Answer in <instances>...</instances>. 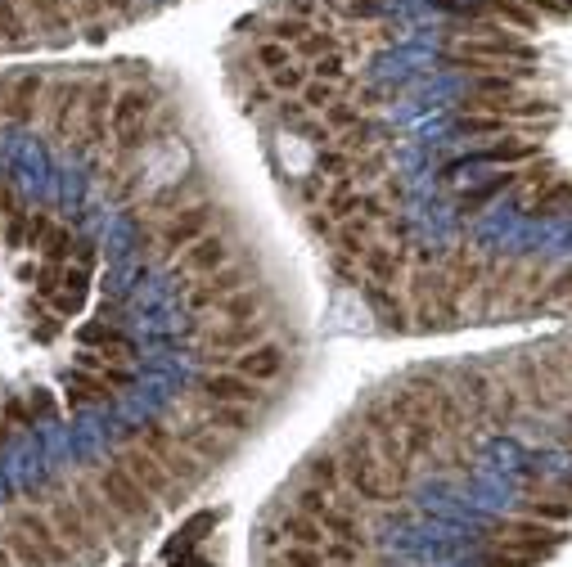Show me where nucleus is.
<instances>
[{"instance_id":"nucleus-1","label":"nucleus","mask_w":572,"mask_h":567,"mask_svg":"<svg viewBox=\"0 0 572 567\" xmlns=\"http://www.w3.org/2000/svg\"><path fill=\"white\" fill-rule=\"evenodd\" d=\"M91 482L100 486V495L113 504V513H118L127 527H136V522H145L149 513H154V509H149V500H154V495H149L145 486H140L136 477L118 464V459H113V464H95Z\"/></svg>"},{"instance_id":"nucleus-2","label":"nucleus","mask_w":572,"mask_h":567,"mask_svg":"<svg viewBox=\"0 0 572 567\" xmlns=\"http://www.w3.org/2000/svg\"><path fill=\"white\" fill-rule=\"evenodd\" d=\"M203 234H212V203H181L176 212H167L158 221V252L172 257L185 252L190 243H199Z\"/></svg>"},{"instance_id":"nucleus-3","label":"nucleus","mask_w":572,"mask_h":567,"mask_svg":"<svg viewBox=\"0 0 572 567\" xmlns=\"http://www.w3.org/2000/svg\"><path fill=\"white\" fill-rule=\"evenodd\" d=\"M113 459H118L122 468H127L131 477H136L140 486H145L149 495H154V500H172L176 491H185L181 482H176L172 473H167V464L158 455H149L145 446H140V441H122L118 450H113Z\"/></svg>"},{"instance_id":"nucleus-4","label":"nucleus","mask_w":572,"mask_h":567,"mask_svg":"<svg viewBox=\"0 0 572 567\" xmlns=\"http://www.w3.org/2000/svg\"><path fill=\"white\" fill-rule=\"evenodd\" d=\"M154 113H158V90H145V86H127V90H118V99H113V113H109V131H113V140L145 131L149 117H154Z\"/></svg>"},{"instance_id":"nucleus-5","label":"nucleus","mask_w":572,"mask_h":567,"mask_svg":"<svg viewBox=\"0 0 572 567\" xmlns=\"http://www.w3.org/2000/svg\"><path fill=\"white\" fill-rule=\"evenodd\" d=\"M203 405H257L262 401V383L244 378L239 369H208L199 378Z\"/></svg>"},{"instance_id":"nucleus-6","label":"nucleus","mask_w":572,"mask_h":567,"mask_svg":"<svg viewBox=\"0 0 572 567\" xmlns=\"http://www.w3.org/2000/svg\"><path fill=\"white\" fill-rule=\"evenodd\" d=\"M199 342H203V356L212 351H253L262 342V320H221L217 324H199Z\"/></svg>"},{"instance_id":"nucleus-7","label":"nucleus","mask_w":572,"mask_h":567,"mask_svg":"<svg viewBox=\"0 0 572 567\" xmlns=\"http://www.w3.org/2000/svg\"><path fill=\"white\" fill-rule=\"evenodd\" d=\"M221 266H230V243L221 239V234H203L199 243H190V248L176 257L172 275H194V279H208L217 275Z\"/></svg>"},{"instance_id":"nucleus-8","label":"nucleus","mask_w":572,"mask_h":567,"mask_svg":"<svg viewBox=\"0 0 572 567\" xmlns=\"http://www.w3.org/2000/svg\"><path fill=\"white\" fill-rule=\"evenodd\" d=\"M46 72H23V77L10 81V99H5V122L28 126L32 117L46 108Z\"/></svg>"},{"instance_id":"nucleus-9","label":"nucleus","mask_w":572,"mask_h":567,"mask_svg":"<svg viewBox=\"0 0 572 567\" xmlns=\"http://www.w3.org/2000/svg\"><path fill=\"white\" fill-rule=\"evenodd\" d=\"M113 396H118V392L109 387V378L95 374V369H82V365L64 369V401H68V410H95V405H109Z\"/></svg>"},{"instance_id":"nucleus-10","label":"nucleus","mask_w":572,"mask_h":567,"mask_svg":"<svg viewBox=\"0 0 572 567\" xmlns=\"http://www.w3.org/2000/svg\"><path fill=\"white\" fill-rule=\"evenodd\" d=\"M86 86L91 81H55V90H50V131L55 135H73L77 117H82L86 108Z\"/></svg>"},{"instance_id":"nucleus-11","label":"nucleus","mask_w":572,"mask_h":567,"mask_svg":"<svg viewBox=\"0 0 572 567\" xmlns=\"http://www.w3.org/2000/svg\"><path fill=\"white\" fill-rule=\"evenodd\" d=\"M77 342H82V347H100L104 356H109V360H122V365L136 356V338H131V333H122L113 320H91V324H82V329H77Z\"/></svg>"},{"instance_id":"nucleus-12","label":"nucleus","mask_w":572,"mask_h":567,"mask_svg":"<svg viewBox=\"0 0 572 567\" xmlns=\"http://www.w3.org/2000/svg\"><path fill=\"white\" fill-rule=\"evenodd\" d=\"M19 9H23V18L46 36H59V32H68V27L77 23L73 0H19Z\"/></svg>"},{"instance_id":"nucleus-13","label":"nucleus","mask_w":572,"mask_h":567,"mask_svg":"<svg viewBox=\"0 0 572 567\" xmlns=\"http://www.w3.org/2000/svg\"><path fill=\"white\" fill-rule=\"evenodd\" d=\"M50 522H55V531L68 540L73 549H86L95 540V527H91V518L82 513V504L77 500H64V495H55L50 500Z\"/></svg>"},{"instance_id":"nucleus-14","label":"nucleus","mask_w":572,"mask_h":567,"mask_svg":"<svg viewBox=\"0 0 572 567\" xmlns=\"http://www.w3.org/2000/svg\"><path fill=\"white\" fill-rule=\"evenodd\" d=\"M235 369L244 378H253V383H271V378L284 374V347H275V342H257L253 351H244V356L235 360Z\"/></svg>"},{"instance_id":"nucleus-15","label":"nucleus","mask_w":572,"mask_h":567,"mask_svg":"<svg viewBox=\"0 0 572 567\" xmlns=\"http://www.w3.org/2000/svg\"><path fill=\"white\" fill-rule=\"evenodd\" d=\"M334 50H343V32H338L334 23H311L307 32H302V41L293 45V59H302V63H316L320 54H334Z\"/></svg>"},{"instance_id":"nucleus-16","label":"nucleus","mask_w":572,"mask_h":567,"mask_svg":"<svg viewBox=\"0 0 572 567\" xmlns=\"http://www.w3.org/2000/svg\"><path fill=\"white\" fill-rule=\"evenodd\" d=\"M361 293H365V302H370V311L379 315L383 324H392V329H406L410 311H406V302H401V293H397V288H388V284H361Z\"/></svg>"},{"instance_id":"nucleus-17","label":"nucleus","mask_w":572,"mask_h":567,"mask_svg":"<svg viewBox=\"0 0 572 567\" xmlns=\"http://www.w3.org/2000/svg\"><path fill=\"white\" fill-rule=\"evenodd\" d=\"M505 189H518V171H505V176H491V180H482V185L464 189V194H460V212H464V216H478L482 207L496 203Z\"/></svg>"},{"instance_id":"nucleus-18","label":"nucleus","mask_w":572,"mask_h":567,"mask_svg":"<svg viewBox=\"0 0 572 567\" xmlns=\"http://www.w3.org/2000/svg\"><path fill=\"white\" fill-rule=\"evenodd\" d=\"M41 261H46V266H73V257H77V239H73V230H68V225H55V230L46 234V239H41Z\"/></svg>"},{"instance_id":"nucleus-19","label":"nucleus","mask_w":572,"mask_h":567,"mask_svg":"<svg viewBox=\"0 0 572 567\" xmlns=\"http://www.w3.org/2000/svg\"><path fill=\"white\" fill-rule=\"evenodd\" d=\"M451 126H455V135H469V140H482V135H500V131H505V117L482 113V108H460Z\"/></svg>"},{"instance_id":"nucleus-20","label":"nucleus","mask_w":572,"mask_h":567,"mask_svg":"<svg viewBox=\"0 0 572 567\" xmlns=\"http://www.w3.org/2000/svg\"><path fill=\"white\" fill-rule=\"evenodd\" d=\"M203 423L226 432H248L253 428V405H203Z\"/></svg>"},{"instance_id":"nucleus-21","label":"nucleus","mask_w":572,"mask_h":567,"mask_svg":"<svg viewBox=\"0 0 572 567\" xmlns=\"http://www.w3.org/2000/svg\"><path fill=\"white\" fill-rule=\"evenodd\" d=\"M307 482H316V486H325V491H343V459L334 455V450H325V455H311V464H307Z\"/></svg>"},{"instance_id":"nucleus-22","label":"nucleus","mask_w":572,"mask_h":567,"mask_svg":"<svg viewBox=\"0 0 572 567\" xmlns=\"http://www.w3.org/2000/svg\"><path fill=\"white\" fill-rule=\"evenodd\" d=\"M307 72H311L316 81H329V86H338V90L352 86V72H347V54H343V50L320 54L316 63H307Z\"/></svg>"},{"instance_id":"nucleus-23","label":"nucleus","mask_w":572,"mask_h":567,"mask_svg":"<svg viewBox=\"0 0 572 567\" xmlns=\"http://www.w3.org/2000/svg\"><path fill=\"white\" fill-rule=\"evenodd\" d=\"M5 545H10V554H14V567H50L46 549H41L32 536H23L19 527L5 531Z\"/></svg>"},{"instance_id":"nucleus-24","label":"nucleus","mask_w":572,"mask_h":567,"mask_svg":"<svg viewBox=\"0 0 572 567\" xmlns=\"http://www.w3.org/2000/svg\"><path fill=\"white\" fill-rule=\"evenodd\" d=\"M527 513L550 522V527H563V522L572 518V500L568 495H536V500H527Z\"/></svg>"},{"instance_id":"nucleus-25","label":"nucleus","mask_w":572,"mask_h":567,"mask_svg":"<svg viewBox=\"0 0 572 567\" xmlns=\"http://www.w3.org/2000/svg\"><path fill=\"white\" fill-rule=\"evenodd\" d=\"M311 81L307 68H298V63H284V68L266 72V86L275 90V95H302V86Z\"/></svg>"},{"instance_id":"nucleus-26","label":"nucleus","mask_w":572,"mask_h":567,"mask_svg":"<svg viewBox=\"0 0 572 567\" xmlns=\"http://www.w3.org/2000/svg\"><path fill=\"white\" fill-rule=\"evenodd\" d=\"M217 315H221V320H257V293H253V288H239V293L221 297Z\"/></svg>"},{"instance_id":"nucleus-27","label":"nucleus","mask_w":572,"mask_h":567,"mask_svg":"<svg viewBox=\"0 0 572 567\" xmlns=\"http://www.w3.org/2000/svg\"><path fill=\"white\" fill-rule=\"evenodd\" d=\"M487 14L500 18V23H509V27H536V23H541V18H536L523 0H487Z\"/></svg>"},{"instance_id":"nucleus-28","label":"nucleus","mask_w":572,"mask_h":567,"mask_svg":"<svg viewBox=\"0 0 572 567\" xmlns=\"http://www.w3.org/2000/svg\"><path fill=\"white\" fill-rule=\"evenodd\" d=\"M23 32H28V18H23L19 0H0V41L23 45Z\"/></svg>"},{"instance_id":"nucleus-29","label":"nucleus","mask_w":572,"mask_h":567,"mask_svg":"<svg viewBox=\"0 0 572 567\" xmlns=\"http://www.w3.org/2000/svg\"><path fill=\"white\" fill-rule=\"evenodd\" d=\"M253 63L262 72H275V68H284V63H293V50L284 41H271V36H262V41L253 45Z\"/></svg>"},{"instance_id":"nucleus-30","label":"nucleus","mask_w":572,"mask_h":567,"mask_svg":"<svg viewBox=\"0 0 572 567\" xmlns=\"http://www.w3.org/2000/svg\"><path fill=\"white\" fill-rule=\"evenodd\" d=\"M0 410H5L10 428H19V432H32L41 423L37 410H32V396H5V401H0Z\"/></svg>"},{"instance_id":"nucleus-31","label":"nucleus","mask_w":572,"mask_h":567,"mask_svg":"<svg viewBox=\"0 0 572 567\" xmlns=\"http://www.w3.org/2000/svg\"><path fill=\"white\" fill-rule=\"evenodd\" d=\"M338 95H343V90H338V86H329V81H316V77H311L307 86H302V95H298V99L311 108V113H325V108L334 104Z\"/></svg>"},{"instance_id":"nucleus-32","label":"nucleus","mask_w":572,"mask_h":567,"mask_svg":"<svg viewBox=\"0 0 572 567\" xmlns=\"http://www.w3.org/2000/svg\"><path fill=\"white\" fill-rule=\"evenodd\" d=\"M280 563L284 567H325V549L320 545H284Z\"/></svg>"},{"instance_id":"nucleus-33","label":"nucleus","mask_w":572,"mask_h":567,"mask_svg":"<svg viewBox=\"0 0 572 567\" xmlns=\"http://www.w3.org/2000/svg\"><path fill=\"white\" fill-rule=\"evenodd\" d=\"M280 5V14H289V18H302V23H325V0H275Z\"/></svg>"},{"instance_id":"nucleus-34","label":"nucleus","mask_w":572,"mask_h":567,"mask_svg":"<svg viewBox=\"0 0 572 567\" xmlns=\"http://www.w3.org/2000/svg\"><path fill=\"white\" fill-rule=\"evenodd\" d=\"M28 221H32V212H14L5 221V230H0V243L5 248H28Z\"/></svg>"},{"instance_id":"nucleus-35","label":"nucleus","mask_w":572,"mask_h":567,"mask_svg":"<svg viewBox=\"0 0 572 567\" xmlns=\"http://www.w3.org/2000/svg\"><path fill=\"white\" fill-rule=\"evenodd\" d=\"M545 302H572V266L550 270V284H545Z\"/></svg>"},{"instance_id":"nucleus-36","label":"nucleus","mask_w":572,"mask_h":567,"mask_svg":"<svg viewBox=\"0 0 572 567\" xmlns=\"http://www.w3.org/2000/svg\"><path fill=\"white\" fill-rule=\"evenodd\" d=\"M46 302L55 306L59 315H77V311H82V306H86V293H73V288H55V293L46 297Z\"/></svg>"},{"instance_id":"nucleus-37","label":"nucleus","mask_w":572,"mask_h":567,"mask_svg":"<svg viewBox=\"0 0 572 567\" xmlns=\"http://www.w3.org/2000/svg\"><path fill=\"white\" fill-rule=\"evenodd\" d=\"M208 527H217V513H212V509L194 513V518L185 522V531H181V536H185V545H199V540H203V531H208Z\"/></svg>"},{"instance_id":"nucleus-38","label":"nucleus","mask_w":572,"mask_h":567,"mask_svg":"<svg viewBox=\"0 0 572 567\" xmlns=\"http://www.w3.org/2000/svg\"><path fill=\"white\" fill-rule=\"evenodd\" d=\"M32 410H37L41 423H55L59 419V401L46 392V387H37V392H32Z\"/></svg>"},{"instance_id":"nucleus-39","label":"nucleus","mask_w":572,"mask_h":567,"mask_svg":"<svg viewBox=\"0 0 572 567\" xmlns=\"http://www.w3.org/2000/svg\"><path fill=\"white\" fill-rule=\"evenodd\" d=\"M55 230V221H50V212H32V221H28V248L37 252L41 248V239Z\"/></svg>"},{"instance_id":"nucleus-40","label":"nucleus","mask_w":572,"mask_h":567,"mask_svg":"<svg viewBox=\"0 0 572 567\" xmlns=\"http://www.w3.org/2000/svg\"><path fill=\"white\" fill-rule=\"evenodd\" d=\"M523 5L532 9L536 18H563V14H572L568 0H523Z\"/></svg>"},{"instance_id":"nucleus-41","label":"nucleus","mask_w":572,"mask_h":567,"mask_svg":"<svg viewBox=\"0 0 572 567\" xmlns=\"http://www.w3.org/2000/svg\"><path fill=\"white\" fill-rule=\"evenodd\" d=\"M266 99H275L271 86H253V90H248V108H266Z\"/></svg>"},{"instance_id":"nucleus-42","label":"nucleus","mask_w":572,"mask_h":567,"mask_svg":"<svg viewBox=\"0 0 572 567\" xmlns=\"http://www.w3.org/2000/svg\"><path fill=\"white\" fill-rule=\"evenodd\" d=\"M95 261H100V252H95L91 243H77V266H82V270H91Z\"/></svg>"},{"instance_id":"nucleus-43","label":"nucleus","mask_w":572,"mask_h":567,"mask_svg":"<svg viewBox=\"0 0 572 567\" xmlns=\"http://www.w3.org/2000/svg\"><path fill=\"white\" fill-rule=\"evenodd\" d=\"M10 437H14V428H10V419H5V410H0V446H10Z\"/></svg>"},{"instance_id":"nucleus-44","label":"nucleus","mask_w":572,"mask_h":567,"mask_svg":"<svg viewBox=\"0 0 572 567\" xmlns=\"http://www.w3.org/2000/svg\"><path fill=\"white\" fill-rule=\"evenodd\" d=\"M10 81H14V77H0V117H5V99H10Z\"/></svg>"},{"instance_id":"nucleus-45","label":"nucleus","mask_w":572,"mask_h":567,"mask_svg":"<svg viewBox=\"0 0 572 567\" xmlns=\"http://www.w3.org/2000/svg\"><path fill=\"white\" fill-rule=\"evenodd\" d=\"M0 567H14V554H10V545L0 540Z\"/></svg>"}]
</instances>
